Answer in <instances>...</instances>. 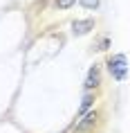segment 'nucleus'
<instances>
[{"mask_svg": "<svg viewBox=\"0 0 130 133\" xmlns=\"http://www.w3.org/2000/svg\"><path fill=\"white\" fill-rule=\"evenodd\" d=\"M103 122V108H92L90 113H85L83 117L74 119L72 133H94L96 126Z\"/></svg>", "mask_w": 130, "mask_h": 133, "instance_id": "f257e3e1", "label": "nucleus"}, {"mask_svg": "<svg viewBox=\"0 0 130 133\" xmlns=\"http://www.w3.org/2000/svg\"><path fill=\"white\" fill-rule=\"evenodd\" d=\"M96 102H99V90L85 92V95H83V99H81V106H79V111H76V117H74V119H79V117H83L85 113H90L92 108H94Z\"/></svg>", "mask_w": 130, "mask_h": 133, "instance_id": "39448f33", "label": "nucleus"}, {"mask_svg": "<svg viewBox=\"0 0 130 133\" xmlns=\"http://www.w3.org/2000/svg\"><path fill=\"white\" fill-rule=\"evenodd\" d=\"M74 5H76V0H54V9H58V11L72 9Z\"/></svg>", "mask_w": 130, "mask_h": 133, "instance_id": "0eeeda50", "label": "nucleus"}, {"mask_svg": "<svg viewBox=\"0 0 130 133\" xmlns=\"http://www.w3.org/2000/svg\"><path fill=\"white\" fill-rule=\"evenodd\" d=\"M101 81H103V75H101V65L99 63H94L92 68L88 70V75H85V81H83V90L85 92H94L101 88Z\"/></svg>", "mask_w": 130, "mask_h": 133, "instance_id": "7ed1b4c3", "label": "nucleus"}, {"mask_svg": "<svg viewBox=\"0 0 130 133\" xmlns=\"http://www.w3.org/2000/svg\"><path fill=\"white\" fill-rule=\"evenodd\" d=\"M79 5H81L83 9H90V11H94V9H99L101 0H79Z\"/></svg>", "mask_w": 130, "mask_h": 133, "instance_id": "6e6552de", "label": "nucleus"}, {"mask_svg": "<svg viewBox=\"0 0 130 133\" xmlns=\"http://www.w3.org/2000/svg\"><path fill=\"white\" fill-rule=\"evenodd\" d=\"M94 133H99V131H94Z\"/></svg>", "mask_w": 130, "mask_h": 133, "instance_id": "1a4fd4ad", "label": "nucleus"}, {"mask_svg": "<svg viewBox=\"0 0 130 133\" xmlns=\"http://www.w3.org/2000/svg\"><path fill=\"white\" fill-rule=\"evenodd\" d=\"M105 68H108L110 77L114 81H123L128 77V59H126V54H110L105 59Z\"/></svg>", "mask_w": 130, "mask_h": 133, "instance_id": "f03ea898", "label": "nucleus"}, {"mask_svg": "<svg viewBox=\"0 0 130 133\" xmlns=\"http://www.w3.org/2000/svg\"><path fill=\"white\" fill-rule=\"evenodd\" d=\"M96 27L94 18H76L72 21V36H88Z\"/></svg>", "mask_w": 130, "mask_h": 133, "instance_id": "20e7f679", "label": "nucleus"}, {"mask_svg": "<svg viewBox=\"0 0 130 133\" xmlns=\"http://www.w3.org/2000/svg\"><path fill=\"white\" fill-rule=\"evenodd\" d=\"M110 48H112V38H110L108 34L99 36V38H96V43L92 45V50H96V52H105V50H110Z\"/></svg>", "mask_w": 130, "mask_h": 133, "instance_id": "423d86ee", "label": "nucleus"}]
</instances>
